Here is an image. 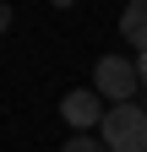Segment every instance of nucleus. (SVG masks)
I'll return each mask as SVG.
<instances>
[{"label":"nucleus","instance_id":"obj_8","mask_svg":"<svg viewBox=\"0 0 147 152\" xmlns=\"http://www.w3.org/2000/svg\"><path fill=\"white\" fill-rule=\"evenodd\" d=\"M49 6H60V11H65V6H76V0H49Z\"/></svg>","mask_w":147,"mask_h":152},{"label":"nucleus","instance_id":"obj_6","mask_svg":"<svg viewBox=\"0 0 147 152\" xmlns=\"http://www.w3.org/2000/svg\"><path fill=\"white\" fill-rule=\"evenodd\" d=\"M136 82H142V92H147V49L136 54Z\"/></svg>","mask_w":147,"mask_h":152},{"label":"nucleus","instance_id":"obj_1","mask_svg":"<svg viewBox=\"0 0 147 152\" xmlns=\"http://www.w3.org/2000/svg\"><path fill=\"white\" fill-rule=\"evenodd\" d=\"M98 141L109 152H147V109L142 103H109L104 125H98Z\"/></svg>","mask_w":147,"mask_h":152},{"label":"nucleus","instance_id":"obj_2","mask_svg":"<svg viewBox=\"0 0 147 152\" xmlns=\"http://www.w3.org/2000/svg\"><path fill=\"white\" fill-rule=\"evenodd\" d=\"M93 92H98L104 103H136V92H142L136 60H125V54H104V60L93 65Z\"/></svg>","mask_w":147,"mask_h":152},{"label":"nucleus","instance_id":"obj_3","mask_svg":"<svg viewBox=\"0 0 147 152\" xmlns=\"http://www.w3.org/2000/svg\"><path fill=\"white\" fill-rule=\"evenodd\" d=\"M104 114H109V103L98 98L93 87H76V92H65V98H60V120H65L71 130H98Z\"/></svg>","mask_w":147,"mask_h":152},{"label":"nucleus","instance_id":"obj_5","mask_svg":"<svg viewBox=\"0 0 147 152\" xmlns=\"http://www.w3.org/2000/svg\"><path fill=\"white\" fill-rule=\"evenodd\" d=\"M60 152H109V147L98 141V130H76V136H65Z\"/></svg>","mask_w":147,"mask_h":152},{"label":"nucleus","instance_id":"obj_4","mask_svg":"<svg viewBox=\"0 0 147 152\" xmlns=\"http://www.w3.org/2000/svg\"><path fill=\"white\" fill-rule=\"evenodd\" d=\"M120 38L136 44V54L147 49V0H125V11H120Z\"/></svg>","mask_w":147,"mask_h":152},{"label":"nucleus","instance_id":"obj_7","mask_svg":"<svg viewBox=\"0 0 147 152\" xmlns=\"http://www.w3.org/2000/svg\"><path fill=\"white\" fill-rule=\"evenodd\" d=\"M6 27H11V6L0 0V33H6Z\"/></svg>","mask_w":147,"mask_h":152}]
</instances>
